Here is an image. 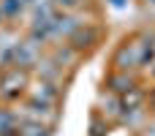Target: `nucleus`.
I'll return each instance as SVG.
<instances>
[{
  "label": "nucleus",
  "instance_id": "obj_1",
  "mask_svg": "<svg viewBox=\"0 0 155 136\" xmlns=\"http://www.w3.org/2000/svg\"><path fill=\"white\" fill-rule=\"evenodd\" d=\"M109 85H112V90H117V93H134V87H136L134 79H128V76H114Z\"/></svg>",
  "mask_w": 155,
  "mask_h": 136
},
{
  "label": "nucleus",
  "instance_id": "obj_2",
  "mask_svg": "<svg viewBox=\"0 0 155 136\" xmlns=\"http://www.w3.org/2000/svg\"><path fill=\"white\" fill-rule=\"evenodd\" d=\"M3 8H5V14H16V11L22 8V0H5Z\"/></svg>",
  "mask_w": 155,
  "mask_h": 136
},
{
  "label": "nucleus",
  "instance_id": "obj_3",
  "mask_svg": "<svg viewBox=\"0 0 155 136\" xmlns=\"http://www.w3.org/2000/svg\"><path fill=\"white\" fill-rule=\"evenodd\" d=\"M57 3H63V5H74L76 0H57Z\"/></svg>",
  "mask_w": 155,
  "mask_h": 136
}]
</instances>
